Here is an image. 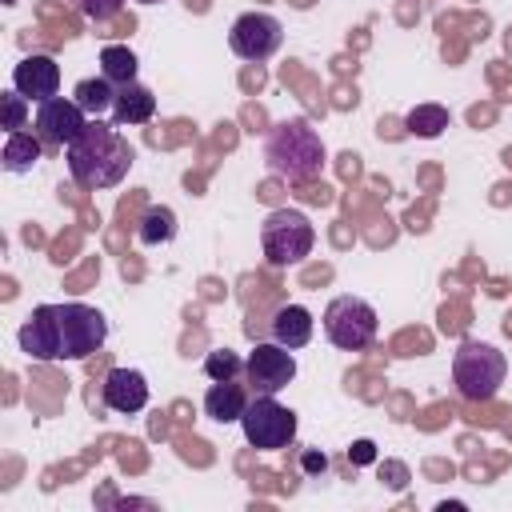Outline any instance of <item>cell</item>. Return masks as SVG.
Returning <instances> with one entry per match:
<instances>
[{"label": "cell", "instance_id": "obj_20", "mask_svg": "<svg viewBox=\"0 0 512 512\" xmlns=\"http://www.w3.org/2000/svg\"><path fill=\"white\" fill-rule=\"evenodd\" d=\"M136 52L132 48H124V44H108L104 52H100V76H108L116 88H124V84H132L136 80Z\"/></svg>", "mask_w": 512, "mask_h": 512}, {"label": "cell", "instance_id": "obj_18", "mask_svg": "<svg viewBox=\"0 0 512 512\" xmlns=\"http://www.w3.org/2000/svg\"><path fill=\"white\" fill-rule=\"evenodd\" d=\"M72 100H76L88 116H104V112H112V104H116V84H112L108 76H88V80L76 84Z\"/></svg>", "mask_w": 512, "mask_h": 512}, {"label": "cell", "instance_id": "obj_22", "mask_svg": "<svg viewBox=\"0 0 512 512\" xmlns=\"http://www.w3.org/2000/svg\"><path fill=\"white\" fill-rule=\"evenodd\" d=\"M204 372H208V380H236L244 372V360L232 348H216L204 356Z\"/></svg>", "mask_w": 512, "mask_h": 512}, {"label": "cell", "instance_id": "obj_17", "mask_svg": "<svg viewBox=\"0 0 512 512\" xmlns=\"http://www.w3.org/2000/svg\"><path fill=\"white\" fill-rule=\"evenodd\" d=\"M40 156H44V140L36 136V132H8V140H4V168L8 172H32L36 164H40Z\"/></svg>", "mask_w": 512, "mask_h": 512}, {"label": "cell", "instance_id": "obj_8", "mask_svg": "<svg viewBox=\"0 0 512 512\" xmlns=\"http://www.w3.org/2000/svg\"><path fill=\"white\" fill-rule=\"evenodd\" d=\"M280 44H284V24H280L272 12H244V16H236L232 28H228V48H232L240 60H252V64L276 56Z\"/></svg>", "mask_w": 512, "mask_h": 512}, {"label": "cell", "instance_id": "obj_14", "mask_svg": "<svg viewBox=\"0 0 512 512\" xmlns=\"http://www.w3.org/2000/svg\"><path fill=\"white\" fill-rule=\"evenodd\" d=\"M312 328H316V320L304 304H280L272 312V340L284 348H304L312 340Z\"/></svg>", "mask_w": 512, "mask_h": 512}, {"label": "cell", "instance_id": "obj_7", "mask_svg": "<svg viewBox=\"0 0 512 512\" xmlns=\"http://www.w3.org/2000/svg\"><path fill=\"white\" fill-rule=\"evenodd\" d=\"M240 428H244V440L260 452H276V448H288L292 436H296V412L284 408L276 396L268 392H256L240 416Z\"/></svg>", "mask_w": 512, "mask_h": 512}, {"label": "cell", "instance_id": "obj_4", "mask_svg": "<svg viewBox=\"0 0 512 512\" xmlns=\"http://www.w3.org/2000/svg\"><path fill=\"white\" fill-rule=\"evenodd\" d=\"M312 244H316V228L300 208H276L260 224V248L276 268L300 264L312 252Z\"/></svg>", "mask_w": 512, "mask_h": 512}, {"label": "cell", "instance_id": "obj_15", "mask_svg": "<svg viewBox=\"0 0 512 512\" xmlns=\"http://www.w3.org/2000/svg\"><path fill=\"white\" fill-rule=\"evenodd\" d=\"M248 408V392L236 380H212V388L204 392V416H212L216 424H236Z\"/></svg>", "mask_w": 512, "mask_h": 512}, {"label": "cell", "instance_id": "obj_27", "mask_svg": "<svg viewBox=\"0 0 512 512\" xmlns=\"http://www.w3.org/2000/svg\"><path fill=\"white\" fill-rule=\"evenodd\" d=\"M380 476H392V480H388V488H404V464H384V468H380Z\"/></svg>", "mask_w": 512, "mask_h": 512}, {"label": "cell", "instance_id": "obj_13", "mask_svg": "<svg viewBox=\"0 0 512 512\" xmlns=\"http://www.w3.org/2000/svg\"><path fill=\"white\" fill-rule=\"evenodd\" d=\"M100 396H104V404H108L112 412L132 416V412H140V408L148 404V380H144V372H136V368H112V372L104 376V384H100Z\"/></svg>", "mask_w": 512, "mask_h": 512}, {"label": "cell", "instance_id": "obj_29", "mask_svg": "<svg viewBox=\"0 0 512 512\" xmlns=\"http://www.w3.org/2000/svg\"><path fill=\"white\" fill-rule=\"evenodd\" d=\"M4 4H16V0H4Z\"/></svg>", "mask_w": 512, "mask_h": 512}, {"label": "cell", "instance_id": "obj_16", "mask_svg": "<svg viewBox=\"0 0 512 512\" xmlns=\"http://www.w3.org/2000/svg\"><path fill=\"white\" fill-rule=\"evenodd\" d=\"M156 116V96H152V88H144V84H124V88H116V104H112V120L116 124H148Z\"/></svg>", "mask_w": 512, "mask_h": 512}, {"label": "cell", "instance_id": "obj_6", "mask_svg": "<svg viewBox=\"0 0 512 512\" xmlns=\"http://www.w3.org/2000/svg\"><path fill=\"white\" fill-rule=\"evenodd\" d=\"M56 324H60V360H88L108 340L104 312L92 304H80V300L56 304Z\"/></svg>", "mask_w": 512, "mask_h": 512}, {"label": "cell", "instance_id": "obj_12", "mask_svg": "<svg viewBox=\"0 0 512 512\" xmlns=\"http://www.w3.org/2000/svg\"><path fill=\"white\" fill-rule=\"evenodd\" d=\"M12 88L24 92L28 100L44 104V100H52L60 92V64L52 56H44V52H32L12 68Z\"/></svg>", "mask_w": 512, "mask_h": 512}, {"label": "cell", "instance_id": "obj_3", "mask_svg": "<svg viewBox=\"0 0 512 512\" xmlns=\"http://www.w3.org/2000/svg\"><path fill=\"white\" fill-rule=\"evenodd\" d=\"M504 376H508V360L496 344L464 340L452 356V380L464 400H492L500 392Z\"/></svg>", "mask_w": 512, "mask_h": 512}, {"label": "cell", "instance_id": "obj_21", "mask_svg": "<svg viewBox=\"0 0 512 512\" xmlns=\"http://www.w3.org/2000/svg\"><path fill=\"white\" fill-rule=\"evenodd\" d=\"M176 236V212L172 208H148L144 212V220H140V228H136V240L140 244H148V248H156V244H168Z\"/></svg>", "mask_w": 512, "mask_h": 512}, {"label": "cell", "instance_id": "obj_19", "mask_svg": "<svg viewBox=\"0 0 512 512\" xmlns=\"http://www.w3.org/2000/svg\"><path fill=\"white\" fill-rule=\"evenodd\" d=\"M448 124H452V112H448L444 104H416V108L404 116V128H408L412 136H420V140L440 136Z\"/></svg>", "mask_w": 512, "mask_h": 512}, {"label": "cell", "instance_id": "obj_5", "mask_svg": "<svg viewBox=\"0 0 512 512\" xmlns=\"http://www.w3.org/2000/svg\"><path fill=\"white\" fill-rule=\"evenodd\" d=\"M376 308L360 296H336L328 308H324V336L328 344H336L340 352H360L376 340Z\"/></svg>", "mask_w": 512, "mask_h": 512}, {"label": "cell", "instance_id": "obj_25", "mask_svg": "<svg viewBox=\"0 0 512 512\" xmlns=\"http://www.w3.org/2000/svg\"><path fill=\"white\" fill-rule=\"evenodd\" d=\"M300 472H304V476H324V472H328V456H324L320 448H304V452H300Z\"/></svg>", "mask_w": 512, "mask_h": 512}, {"label": "cell", "instance_id": "obj_24", "mask_svg": "<svg viewBox=\"0 0 512 512\" xmlns=\"http://www.w3.org/2000/svg\"><path fill=\"white\" fill-rule=\"evenodd\" d=\"M76 4H80V12H84L92 24H104V20L120 16V8H124V0H76Z\"/></svg>", "mask_w": 512, "mask_h": 512}, {"label": "cell", "instance_id": "obj_11", "mask_svg": "<svg viewBox=\"0 0 512 512\" xmlns=\"http://www.w3.org/2000/svg\"><path fill=\"white\" fill-rule=\"evenodd\" d=\"M20 352L28 360H60V324H56V304H36L28 320L20 324Z\"/></svg>", "mask_w": 512, "mask_h": 512}, {"label": "cell", "instance_id": "obj_26", "mask_svg": "<svg viewBox=\"0 0 512 512\" xmlns=\"http://www.w3.org/2000/svg\"><path fill=\"white\" fill-rule=\"evenodd\" d=\"M348 460H352L356 468H364V464H372V460H376V444H372V440H356V444L348 448Z\"/></svg>", "mask_w": 512, "mask_h": 512}, {"label": "cell", "instance_id": "obj_28", "mask_svg": "<svg viewBox=\"0 0 512 512\" xmlns=\"http://www.w3.org/2000/svg\"><path fill=\"white\" fill-rule=\"evenodd\" d=\"M136 4H160V0H136Z\"/></svg>", "mask_w": 512, "mask_h": 512}, {"label": "cell", "instance_id": "obj_1", "mask_svg": "<svg viewBox=\"0 0 512 512\" xmlns=\"http://www.w3.org/2000/svg\"><path fill=\"white\" fill-rule=\"evenodd\" d=\"M64 160H68V176L80 188L100 192V188H112V184H120L128 176L136 152H132V144L112 124H104L100 116H92L84 124V132L64 148Z\"/></svg>", "mask_w": 512, "mask_h": 512}, {"label": "cell", "instance_id": "obj_10", "mask_svg": "<svg viewBox=\"0 0 512 512\" xmlns=\"http://www.w3.org/2000/svg\"><path fill=\"white\" fill-rule=\"evenodd\" d=\"M88 120L92 116L76 100H64V96H52V100L36 104V136L44 144H52V148H68L84 132Z\"/></svg>", "mask_w": 512, "mask_h": 512}, {"label": "cell", "instance_id": "obj_23", "mask_svg": "<svg viewBox=\"0 0 512 512\" xmlns=\"http://www.w3.org/2000/svg\"><path fill=\"white\" fill-rule=\"evenodd\" d=\"M0 100H4V128H8V132H20L24 120H28V96L16 92V88H8Z\"/></svg>", "mask_w": 512, "mask_h": 512}, {"label": "cell", "instance_id": "obj_9", "mask_svg": "<svg viewBox=\"0 0 512 512\" xmlns=\"http://www.w3.org/2000/svg\"><path fill=\"white\" fill-rule=\"evenodd\" d=\"M244 376H248L252 392L276 396L280 388H288L296 380V356H292V348H284L276 340L272 344H256L248 352V360H244Z\"/></svg>", "mask_w": 512, "mask_h": 512}, {"label": "cell", "instance_id": "obj_2", "mask_svg": "<svg viewBox=\"0 0 512 512\" xmlns=\"http://www.w3.org/2000/svg\"><path fill=\"white\" fill-rule=\"evenodd\" d=\"M264 164L288 184H308L324 172V140L308 120H280L264 140Z\"/></svg>", "mask_w": 512, "mask_h": 512}]
</instances>
